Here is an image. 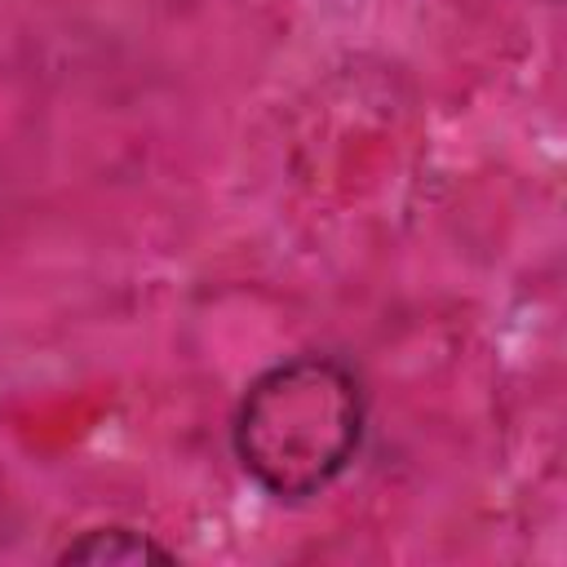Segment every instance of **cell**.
<instances>
[{
    "label": "cell",
    "mask_w": 567,
    "mask_h": 567,
    "mask_svg": "<svg viewBox=\"0 0 567 567\" xmlns=\"http://www.w3.org/2000/svg\"><path fill=\"white\" fill-rule=\"evenodd\" d=\"M235 456L275 501L332 487L363 443V390L332 354H297L266 368L235 408Z\"/></svg>",
    "instance_id": "cell-1"
},
{
    "label": "cell",
    "mask_w": 567,
    "mask_h": 567,
    "mask_svg": "<svg viewBox=\"0 0 567 567\" xmlns=\"http://www.w3.org/2000/svg\"><path fill=\"white\" fill-rule=\"evenodd\" d=\"M58 563H93V567H115V563H173V549L155 545L146 532L133 527H93L80 540H71Z\"/></svg>",
    "instance_id": "cell-2"
}]
</instances>
